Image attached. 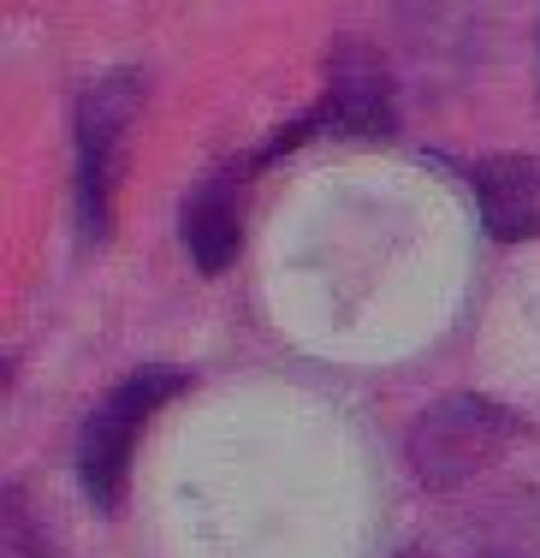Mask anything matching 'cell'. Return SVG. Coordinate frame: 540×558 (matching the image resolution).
<instances>
[{"label": "cell", "mask_w": 540, "mask_h": 558, "mask_svg": "<svg viewBox=\"0 0 540 558\" xmlns=\"http://www.w3.org/2000/svg\"><path fill=\"white\" fill-rule=\"evenodd\" d=\"M327 113L345 131H392V84L380 54L345 43L327 60Z\"/></svg>", "instance_id": "6"}, {"label": "cell", "mask_w": 540, "mask_h": 558, "mask_svg": "<svg viewBox=\"0 0 540 558\" xmlns=\"http://www.w3.org/2000/svg\"><path fill=\"white\" fill-rule=\"evenodd\" d=\"M238 196H244V172H214L191 191L184 203V250L202 274H220L238 262V244H244V215H238Z\"/></svg>", "instance_id": "5"}, {"label": "cell", "mask_w": 540, "mask_h": 558, "mask_svg": "<svg viewBox=\"0 0 540 558\" xmlns=\"http://www.w3.org/2000/svg\"><path fill=\"white\" fill-rule=\"evenodd\" d=\"M481 220L499 244H523L540 238V161L535 155H487L469 167Z\"/></svg>", "instance_id": "4"}, {"label": "cell", "mask_w": 540, "mask_h": 558, "mask_svg": "<svg viewBox=\"0 0 540 558\" xmlns=\"http://www.w3.org/2000/svg\"><path fill=\"white\" fill-rule=\"evenodd\" d=\"M143 101L137 72H108L77 108V220L84 238L101 244L108 238V208H113V172H120V143L125 125Z\"/></svg>", "instance_id": "3"}, {"label": "cell", "mask_w": 540, "mask_h": 558, "mask_svg": "<svg viewBox=\"0 0 540 558\" xmlns=\"http://www.w3.org/2000/svg\"><path fill=\"white\" fill-rule=\"evenodd\" d=\"M184 387H191V375H179V368H137V375H125L120 387L89 410L84 434H77V482H84V499L96 505V511H113V505H120L131 446H137L143 422Z\"/></svg>", "instance_id": "2"}, {"label": "cell", "mask_w": 540, "mask_h": 558, "mask_svg": "<svg viewBox=\"0 0 540 558\" xmlns=\"http://www.w3.org/2000/svg\"><path fill=\"white\" fill-rule=\"evenodd\" d=\"M517 440H523V416H511L505 404H493L481 392H452L410 422L404 458L428 487H457L469 475H481L487 463H499Z\"/></svg>", "instance_id": "1"}]
</instances>
